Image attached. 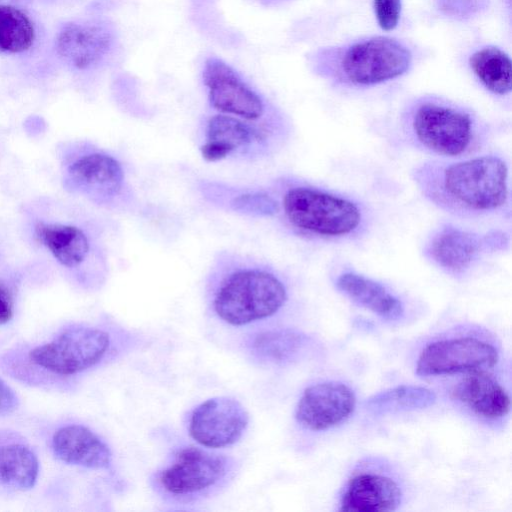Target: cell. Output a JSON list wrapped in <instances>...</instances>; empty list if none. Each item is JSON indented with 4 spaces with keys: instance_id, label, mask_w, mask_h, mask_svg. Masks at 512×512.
<instances>
[{
    "instance_id": "obj_12",
    "label": "cell",
    "mask_w": 512,
    "mask_h": 512,
    "mask_svg": "<svg viewBox=\"0 0 512 512\" xmlns=\"http://www.w3.org/2000/svg\"><path fill=\"white\" fill-rule=\"evenodd\" d=\"M116 42L110 25L99 21L69 22L59 30L57 54L74 68L86 70L99 65Z\"/></svg>"
},
{
    "instance_id": "obj_4",
    "label": "cell",
    "mask_w": 512,
    "mask_h": 512,
    "mask_svg": "<svg viewBox=\"0 0 512 512\" xmlns=\"http://www.w3.org/2000/svg\"><path fill=\"white\" fill-rule=\"evenodd\" d=\"M280 207L293 229L321 239L354 236L365 221L363 209L353 199L306 183L288 185Z\"/></svg>"
},
{
    "instance_id": "obj_14",
    "label": "cell",
    "mask_w": 512,
    "mask_h": 512,
    "mask_svg": "<svg viewBox=\"0 0 512 512\" xmlns=\"http://www.w3.org/2000/svg\"><path fill=\"white\" fill-rule=\"evenodd\" d=\"M53 455L63 463L87 469H107L111 464V451L92 430L81 424H68L58 428L50 442Z\"/></svg>"
},
{
    "instance_id": "obj_21",
    "label": "cell",
    "mask_w": 512,
    "mask_h": 512,
    "mask_svg": "<svg viewBox=\"0 0 512 512\" xmlns=\"http://www.w3.org/2000/svg\"><path fill=\"white\" fill-rule=\"evenodd\" d=\"M35 234L39 242L66 267L78 266L88 255V238L78 227L40 222L35 227Z\"/></svg>"
},
{
    "instance_id": "obj_25",
    "label": "cell",
    "mask_w": 512,
    "mask_h": 512,
    "mask_svg": "<svg viewBox=\"0 0 512 512\" xmlns=\"http://www.w3.org/2000/svg\"><path fill=\"white\" fill-rule=\"evenodd\" d=\"M35 39L31 19L19 8L0 4V53L27 51Z\"/></svg>"
},
{
    "instance_id": "obj_17",
    "label": "cell",
    "mask_w": 512,
    "mask_h": 512,
    "mask_svg": "<svg viewBox=\"0 0 512 512\" xmlns=\"http://www.w3.org/2000/svg\"><path fill=\"white\" fill-rule=\"evenodd\" d=\"M402 491L390 477L377 473H361L347 483L340 499V511H394L400 505Z\"/></svg>"
},
{
    "instance_id": "obj_10",
    "label": "cell",
    "mask_w": 512,
    "mask_h": 512,
    "mask_svg": "<svg viewBox=\"0 0 512 512\" xmlns=\"http://www.w3.org/2000/svg\"><path fill=\"white\" fill-rule=\"evenodd\" d=\"M248 421L247 411L237 400L214 397L193 410L189 420V433L202 446L224 448L241 438Z\"/></svg>"
},
{
    "instance_id": "obj_6",
    "label": "cell",
    "mask_w": 512,
    "mask_h": 512,
    "mask_svg": "<svg viewBox=\"0 0 512 512\" xmlns=\"http://www.w3.org/2000/svg\"><path fill=\"white\" fill-rule=\"evenodd\" d=\"M410 63L411 55L404 45L379 36L348 47L341 60V71L348 82L368 86L404 74Z\"/></svg>"
},
{
    "instance_id": "obj_2",
    "label": "cell",
    "mask_w": 512,
    "mask_h": 512,
    "mask_svg": "<svg viewBox=\"0 0 512 512\" xmlns=\"http://www.w3.org/2000/svg\"><path fill=\"white\" fill-rule=\"evenodd\" d=\"M110 347L109 334L98 327L73 324L48 340L1 359L7 373L37 385L62 383L96 366Z\"/></svg>"
},
{
    "instance_id": "obj_7",
    "label": "cell",
    "mask_w": 512,
    "mask_h": 512,
    "mask_svg": "<svg viewBox=\"0 0 512 512\" xmlns=\"http://www.w3.org/2000/svg\"><path fill=\"white\" fill-rule=\"evenodd\" d=\"M499 360L497 349L489 342L475 337L437 340L421 351L416 373L436 376L474 370H487Z\"/></svg>"
},
{
    "instance_id": "obj_13",
    "label": "cell",
    "mask_w": 512,
    "mask_h": 512,
    "mask_svg": "<svg viewBox=\"0 0 512 512\" xmlns=\"http://www.w3.org/2000/svg\"><path fill=\"white\" fill-rule=\"evenodd\" d=\"M204 132L206 141L200 150L203 158L210 162L225 159L235 153L262 152L269 141L266 129L221 113L207 119Z\"/></svg>"
},
{
    "instance_id": "obj_23",
    "label": "cell",
    "mask_w": 512,
    "mask_h": 512,
    "mask_svg": "<svg viewBox=\"0 0 512 512\" xmlns=\"http://www.w3.org/2000/svg\"><path fill=\"white\" fill-rule=\"evenodd\" d=\"M435 401V393L428 388L400 385L371 396L365 405L374 414H387L425 409Z\"/></svg>"
},
{
    "instance_id": "obj_29",
    "label": "cell",
    "mask_w": 512,
    "mask_h": 512,
    "mask_svg": "<svg viewBox=\"0 0 512 512\" xmlns=\"http://www.w3.org/2000/svg\"><path fill=\"white\" fill-rule=\"evenodd\" d=\"M19 405L15 391L0 378V416L14 412Z\"/></svg>"
},
{
    "instance_id": "obj_11",
    "label": "cell",
    "mask_w": 512,
    "mask_h": 512,
    "mask_svg": "<svg viewBox=\"0 0 512 512\" xmlns=\"http://www.w3.org/2000/svg\"><path fill=\"white\" fill-rule=\"evenodd\" d=\"M355 406L356 397L349 386L339 381H324L304 390L295 417L305 429L323 431L349 418Z\"/></svg>"
},
{
    "instance_id": "obj_9",
    "label": "cell",
    "mask_w": 512,
    "mask_h": 512,
    "mask_svg": "<svg viewBox=\"0 0 512 512\" xmlns=\"http://www.w3.org/2000/svg\"><path fill=\"white\" fill-rule=\"evenodd\" d=\"M227 467V459L220 455L186 447L160 472L158 481L173 497H194L216 486L225 477Z\"/></svg>"
},
{
    "instance_id": "obj_24",
    "label": "cell",
    "mask_w": 512,
    "mask_h": 512,
    "mask_svg": "<svg viewBox=\"0 0 512 512\" xmlns=\"http://www.w3.org/2000/svg\"><path fill=\"white\" fill-rule=\"evenodd\" d=\"M304 337L291 330H268L253 336L249 346L261 361L282 363L292 359L302 348Z\"/></svg>"
},
{
    "instance_id": "obj_3",
    "label": "cell",
    "mask_w": 512,
    "mask_h": 512,
    "mask_svg": "<svg viewBox=\"0 0 512 512\" xmlns=\"http://www.w3.org/2000/svg\"><path fill=\"white\" fill-rule=\"evenodd\" d=\"M219 264L212 305L216 315L227 324L243 326L266 319L286 303L285 283L263 263L225 257Z\"/></svg>"
},
{
    "instance_id": "obj_1",
    "label": "cell",
    "mask_w": 512,
    "mask_h": 512,
    "mask_svg": "<svg viewBox=\"0 0 512 512\" xmlns=\"http://www.w3.org/2000/svg\"><path fill=\"white\" fill-rule=\"evenodd\" d=\"M422 194L439 208L461 216H482L504 208L508 167L496 155L456 162H426L413 172Z\"/></svg>"
},
{
    "instance_id": "obj_16",
    "label": "cell",
    "mask_w": 512,
    "mask_h": 512,
    "mask_svg": "<svg viewBox=\"0 0 512 512\" xmlns=\"http://www.w3.org/2000/svg\"><path fill=\"white\" fill-rule=\"evenodd\" d=\"M452 397L486 420L503 418L511 407L508 392L487 370L467 372L454 387Z\"/></svg>"
},
{
    "instance_id": "obj_28",
    "label": "cell",
    "mask_w": 512,
    "mask_h": 512,
    "mask_svg": "<svg viewBox=\"0 0 512 512\" xmlns=\"http://www.w3.org/2000/svg\"><path fill=\"white\" fill-rule=\"evenodd\" d=\"M14 315V297L8 285L0 280V326L10 322Z\"/></svg>"
},
{
    "instance_id": "obj_15",
    "label": "cell",
    "mask_w": 512,
    "mask_h": 512,
    "mask_svg": "<svg viewBox=\"0 0 512 512\" xmlns=\"http://www.w3.org/2000/svg\"><path fill=\"white\" fill-rule=\"evenodd\" d=\"M486 244L487 237L446 225L433 234L425 252L443 270L460 274L472 265Z\"/></svg>"
},
{
    "instance_id": "obj_27",
    "label": "cell",
    "mask_w": 512,
    "mask_h": 512,
    "mask_svg": "<svg viewBox=\"0 0 512 512\" xmlns=\"http://www.w3.org/2000/svg\"><path fill=\"white\" fill-rule=\"evenodd\" d=\"M374 10L379 26L390 31L400 19L401 0H374Z\"/></svg>"
},
{
    "instance_id": "obj_18",
    "label": "cell",
    "mask_w": 512,
    "mask_h": 512,
    "mask_svg": "<svg viewBox=\"0 0 512 512\" xmlns=\"http://www.w3.org/2000/svg\"><path fill=\"white\" fill-rule=\"evenodd\" d=\"M39 475V460L22 438L0 433V486L15 491L31 489Z\"/></svg>"
},
{
    "instance_id": "obj_8",
    "label": "cell",
    "mask_w": 512,
    "mask_h": 512,
    "mask_svg": "<svg viewBox=\"0 0 512 512\" xmlns=\"http://www.w3.org/2000/svg\"><path fill=\"white\" fill-rule=\"evenodd\" d=\"M203 82L211 106L221 114L256 121L266 113V102L226 62L211 57L203 69Z\"/></svg>"
},
{
    "instance_id": "obj_30",
    "label": "cell",
    "mask_w": 512,
    "mask_h": 512,
    "mask_svg": "<svg viewBox=\"0 0 512 512\" xmlns=\"http://www.w3.org/2000/svg\"><path fill=\"white\" fill-rule=\"evenodd\" d=\"M26 1H29V0H0V2H9V3H21V2H26Z\"/></svg>"
},
{
    "instance_id": "obj_19",
    "label": "cell",
    "mask_w": 512,
    "mask_h": 512,
    "mask_svg": "<svg viewBox=\"0 0 512 512\" xmlns=\"http://www.w3.org/2000/svg\"><path fill=\"white\" fill-rule=\"evenodd\" d=\"M337 289L354 303L386 320H398L404 313L401 301L380 283L355 272H343Z\"/></svg>"
},
{
    "instance_id": "obj_26",
    "label": "cell",
    "mask_w": 512,
    "mask_h": 512,
    "mask_svg": "<svg viewBox=\"0 0 512 512\" xmlns=\"http://www.w3.org/2000/svg\"><path fill=\"white\" fill-rule=\"evenodd\" d=\"M232 208L250 215H272L279 211V204L262 192H249L232 199Z\"/></svg>"
},
{
    "instance_id": "obj_5",
    "label": "cell",
    "mask_w": 512,
    "mask_h": 512,
    "mask_svg": "<svg viewBox=\"0 0 512 512\" xmlns=\"http://www.w3.org/2000/svg\"><path fill=\"white\" fill-rule=\"evenodd\" d=\"M403 126L417 147L444 157H459L473 151L482 133L471 112L434 97L412 104L404 115Z\"/></svg>"
},
{
    "instance_id": "obj_20",
    "label": "cell",
    "mask_w": 512,
    "mask_h": 512,
    "mask_svg": "<svg viewBox=\"0 0 512 512\" xmlns=\"http://www.w3.org/2000/svg\"><path fill=\"white\" fill-rule=\"evenodd\" d=\"M68 173L81 188L107 196L117 194L124 182L121 164L114 157L99 152L77 159Z\"/></svg>"
},
{
    "instance_id": "obj_22",
    "label": "cell",
    "mask_w": 512,
    "mask_h": 512,
    "mask_svg": "<svg viewBox=\"0 0 512 512\" xmlns=\"http://www.w3.org/2000/svg\"><path fill=\"white\" fill-rule=\"evenodd\" d=\"M470 66L481 83L492 93L506 95L512 88L509 56L496 47H485L470 57Z\"/></svg>"
}]
</instances>
